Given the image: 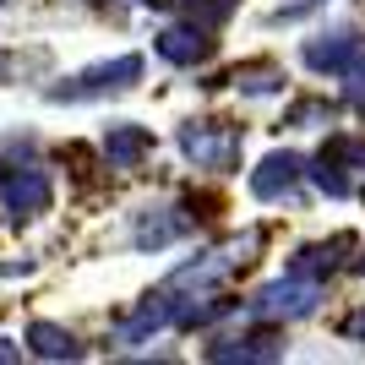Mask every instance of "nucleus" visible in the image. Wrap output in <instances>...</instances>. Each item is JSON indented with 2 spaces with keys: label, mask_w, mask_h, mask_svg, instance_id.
<instances>
[{
  "label": "nucleus",
  "mask_w": 365,
  "mask_h": 365,
  "mask_svg": "<svg viewBox=\"0 0 365 365\" xmlns=\"http://www.w3.org/2000/svg\"><path fill=\"white\" fill-rule=\"evenodd\" d=\"M142 55H115L104 66H88V71H76L71 82L61 88H49V104H82V98H104V93H125L142 82Z\"/></svg>",
  "instance_id": "f257e3e1"
},
{
  "label": "nucleus",
  "mask_w": 365,
  "mask_h": 365,
  "mask_svg": "<svg viewBox=\"0 0 365 365\" xmlns=\"http://www.w3.org/2000/svg\"><path fill=\"white\" fill-rule=\"evenodd\" d=\"M240 125L229 120H185L180 125V153L197 169H235L240 164Z\"/></svg>",
  "instance_id": "f03ea898"
},
{
  "label": "nucleus",
  "mask_w": 365,
  "mask_h": 365,
  "mask_svg": "<svg viewBox=\"0 0 365 365\" xmlns=\"http://www.w3.org/2000/svg\"><path fill=\"white\" fill-rule=\"evenodd\" d=\"M322 305V284L317 278H278V284H262L251 294V317L257 322H300Z\"/></svg>",
  "instance_id": "7ed1b4c3"
},
{
  "label": "nucleus",
  "mask_w": 365,
  "mask_h": 365,
  "mask_svg": "<svg viewBox=\"0 0 365 365\" xmlns=\"http://www.w3.org/2000/svg\"><path fill=\"white\" fill-rule=\"evenodd\" d=\"M0 202H6V213L11 224H28V218L49 213V202H55V185H49L44 169H0Z\"/></svg>",
  "instance_id": "20e7f679"
},
{
  "label": "nucleus",
  "mask_w": 365,
  "mask_h": 365,
  "mask_svg": "<svg viewBox=\"0 0 365 365\" xmlns=\"http://www.w3.org/2000/svg\"><path fill=\"white\" fill-rule=\"evenodd\" d=\"M360 55H365V38L349 33V28H333V33L305 38V66H311V71H327V76H344Z\"/></svg>",
  "instance_id": "39448f33"
},
{
  "label": "nucleus",
  "mask_w": 365,
  "mask_h": 365,
  "mask_svg": "<svg viewBox=\"0 0 365 365\" xmlns=\"http://www.w3.org/2000/svg\"><path fill=\"white\" fill-rule=\"evenodd\" d=\"M300 180H305V158H300V153H289V148L267 153V158L251 169V197H257V202H284Z\"/></svg>",
  "instance_id": "423d86ee"
},
{
  "label": "nucleus",
  "mask_w": 365,
  "mask_h": 365,
  "mask_svg": "<svg viewBox=\"0 0 365 365\" xmlns=\"http://www.w3.org/2000/svg\"><path fill=\"white\" fill-rule=\"evenodd\" d=\"M191 224H197V218L185 213V207H142L137 224H131V245H137V251H164V245H175L180 235H191Z\"/></svg>",
  "instance_id": "0eeeda50"
},
{
  "label": "nucleus",
  "mask_w": 365,
  "mask_h": 365,
  "mask_svg": "<svg viewBox=\"0 0 365 365\" xmlns=\"http://www.w3.org/2000/svg\"><path fill=\"white\" fill-rule=\"evenodd\" d=\"M153 49L164 55L169 66H202V61H213V38H207V28L202 22H180V28H164L158 38H153Z\"/></svg>",
  "instance_id": "6e6552de"
},
{
  "label": "nucleus",
  "mask_w": 365,
  "mask_h": 365,
  "mask_svg": "<svg viewBox=\"0 0 365 365\" xmlns=\"http://www.w3.org/2000/svg\"><path fill=\"white\" fill-rule=\"evenodd\" d=\"M344 251H354V235H333V240H317V245H300L289 262L294 278H333L338 267H344Z\"/></svg>",
  "instance_id": "1a4fd4ad"
},
{
  "label": "nucleus",
  "mask_w": 365,
  "mask_h": 365,
  "mask_svg": "<svg viewBox=\"0 0 365 365\" xmlns=\"http://www.w3.org/2000/svg\"><path fill=\"white\" fill-rule=\"evenodd\" d=\"M169 322H175V294H169V289H158V294H148V300H142L137 311H131V317L120 322L115 344H142V338L164 333Z\"/></svg>",
  "instance_id": "9d476101"
},
{
  "label": "nucleus",
  "mask_w": 365,
  "mask_h": 365,
  "mask_svg": "<svg viewBox=\"0 0 365 365\" xmlns=\"http://www.w3.org/2000/svg\"><path fill=\"white\" fill-rule=\"evenodd\" d=\"M148 153H153V131H148V125L115 120V125L104 131V158H109V169H137Z\"/></svg>",
  "instance_id": "9b49d317"
},
{
  "label": "nucleus",
  "mask_w": 365,
  "mask_h": 365,
  "mask_svg": "<svg viewBox=\"0 0 365 365\" xmlns=\"http://www.w3.org/2000/svg\"><path fill=\"white\" fill-rule=\"evenodd\" d=\"M284 354V344H278L273 333H251V338H218V344H207V360L229 365V360H240V365H262V360H278Z\"/></svg>",
  "instance_id": "f8f14e48"
},
{
  "label": "nucleus",
  "mask_w": 365,
  "mask_h": 365,
  "mask_svg": "<svg viewBox=\"0 0 365 365\" xmlns=\"http://www.w3.org/2000/svg\"><path fill=\"white\" fill-rule=\"evenodd\" d=\"M28 349L38 354V360H82L76 333L61 327V322H33V327H28Z\"/></svg>",
  "instance_id": "ddd939ff"
},
{
  "label": "nucleus",
  "mask_w": 365,
  "mask_h": 365,
  "mask_svg": "<svg viewBox=\"0 0 365 365\" xmlns=\"http://www.w3.org/2000/svg\"><path fill=\"white\" fill-rule=\"evenodd\" d=\"M229 88H240V93H251V98H267V93H284V66H273V61H245V66H235V71L224 76Z\"/></svg>",
  "instance_id": "4468645a"
},
{
  "label": "nucleus",
  "mask_w": 365,
  "mask_h": 365,
  "mask_svg": "<svg viewBox=\"0 0 365 365\" xmlns=\"http://www.w3.org/2000/svg\"><path fill=\"white\" fill-rule=\"evenodd\" d=\"M229 311H235L229 294H191V300H175V327H207Z\"/></svg>",
  "instance_id": "2eb2a0df"
},
{
  "label": "nucleus",
  "mask_w": 365,
  "mask_h": 365,
  "mask_svg": "<svg viewBox=\"0 0 365 365\" xmlns=\"http://www.w3.org/2000/svg\"><path fill=\"white\" fill-rule=\"evenodd\" d=\"M338 115V104H327V98H300V104L284 109V125L289 131H311V125H327Z\"/></svg>",
  "instance_id": "dca6fc26"
},
{
  "label": "nucleus",
  "mask_w": 365,
  "mask_h": 365,
  "mask_svg": "<svg viewBox=\"0 0 365 365\" xmlns=\"http://www.w3.org/2000/svg\"><path fill=\"white\" fill-rule=\"evenodd\" d=\"M305 175L317 180V191H322V197H349V191H354V185H349V175H344V169H338L333 158H317V164L305 169Z\"/></svg>",
  "instance_id": "f3484780"
},
{
  "label": "nucleus",
  "mask_w": 365,
  "mask_h": 365,
  "mask_svg": "<svg viewBox=\"0 0 365 365\" xmlns=\"http://www.w3.org/2000/svg\"><path fill=\"white\" fill-rule=\"evenodd\" d=\"M322 158H333L338 169H365V137H333Z\"/></svg>",
  "instance_id": "a211bd4d"
},
{
  "label": "nucleus",
  "mask_w": 365,
  "mask_h": 365,
  "mask_svg": "<svg viewBox=\"0 0 365 365\" xmlns=\"http://www.w3.org/2000/svg\"><path fill=\"white\" fill-rule=\"evenodd\" d=\"M235 6H240V0H185V16L202 22V28H213V22H229V16H235Z\"/></svg>",
  "instance_id": "6ab92c4d"
},
{
  "label": "nucleus",
  "mask_w": 365,
  "mask_h": 365,
  "mask_svg": "<svg viewBox=\"0 0 365 365\" xmlns=\"http://www.w3.org/2000/svg\"><path fill=\"white\" fill-rule=\"evenodd\" d=\"M344 338H354V344H365V305L354 311L349 322H344Z\"/></svg>",
  "instance_id": "aec40b11"
},
{
  "label": "nucleus",
  "mask_w": 365,
  "mask_h": 365,
  "mask_svg": "<svg viewBox=\"0 0 365 365\" xmlns=\"http://www.w3.org/2000/svg\"><path fill=\"white\" fill-rule=\"evenodd\" d=\"M11 360H22V344H11V338H0V365H11Z\"/></svg>",
  "instance_id": "412c9836"
},
{
  "label": "nucleus",
  "mask_w": 365,
  "mask_h": 365,
  "mask_svg": "<svg viewBox=\"0 0 365 365\" xmlns=\"http://www.w3.org/2000/svg\"><path fill=\"white\" fill-rule=\"evenodd\" d=\"M131 6H169V0H131Z\"/></svg>",
  "instance_id": "4be33fe9"
}]
</instances>
